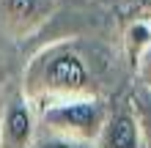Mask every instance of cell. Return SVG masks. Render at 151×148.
<instances>
[{"label":"cell","mask_w":151,"mask_h":148,"mask_svg":"<svg viewBox=\"0 0 151 148\" xmlns=\"http://www.w3.org/2000/svg\"><path fill=\"white\" fill-rule=\"evenodd\" d=\"M19 88L41 110L72 96H102V77L88 49L74 39H63L41 47L28 60Z\"/></svg>","instance_id":"cell-1"},{"label":"cell","mask_w":151,"mask_h":148,"mask_svg":"<svg viewBox=\"0 0 151 148\" xmlns=\"http://www.w3.org/2000/svg\"><path fill=\"white\" fill-rule=\"evenodd\" d=\"M107 112H110V104L104 96H72V99H60L41 107L39 124L41 129H50L55 134L96 143Z\"/></svg>","instance_id":"cell-2"},{"label":"cell","mask_w":151,"mask_h":148,"mask_svg":"<svg viewBox=\"0 0 151 148\" xmlns=\"http://www.w3.org/2000/svg\"><path fill=\"white\" fill-rule=\"evenodd\" d=\"M39 107L14 88L0 104V148H33L39 134Z\"/></svg>","instance_id":"cell-3"},{"label":"cell","mask_w":151,"mask_h":148,"mask_svg":"<svg viewBox=\"0 0 151 148\" xmlns=\"http://www.w3.org/2000/svg\"><path fill=\"white\" fill-rule=\"evenodd\" d=\"M58 11V0H0V33L25 41L47 25Z\"/></svg>","instance_id":"cell-4"},{"label":"cell","mask_w":151,"mask_h":148,"mask_svg":"<svg viewBox=\"0 0 151 148\" xmlns=\"http://www.w3.org/2000/svg\"><path fill=\"white\" fill-rule=\"evenodd\" d=\"M93 145L96 148H146L132 99H121L110 104V112L104 118V126Z\"/></svg>","instance_id":"cell-5"},{"label":"cell","mask_w":151,"mask_h":148,"mask_svg":"<svg viewBox=\"0 0 151 148\" xmlns=\"http://www.w3.org/2000/svg\"><path fill=\"white\" fill-rule=\"evenodd\" d=\"M132 99V107L137 112V121H140V132H143V143L151 148V88L148 85H135V91L129 93Z\"/></svg>","instance_id":"cell-6"},{"label":"cell","mask_w":151,"mask_h":148,"mask_svg":"<svg viewBox=\"0 0 151 148\" xmlns=\"http://www.w3.org/2000/svg\"><path fill=\"white\" fill-rule=\"evenodd\" d=\"M33 148H96V145L93 143H85V140L66 137V134H55V132H50V129H41L39 126V134H36Z\"/></svg>","instance_id":"cell-7"},{"label":"cell","mask_w":151,"mask_h":148,"mask_svg":"<svg viewBox=\"0 0 151 148\" xmlns=\"http://www.w3.org/2000/svg\"><path fill=\"white\" fill-rule=\"evenodd\" d=\"M135 71H137V82H140V85H148V88H151V39L143 44V49L137 52Z\"/></svg>","instance_id":"cell-8"},{"label":"cell","mask_w":151,"mask_h":148,"mask_svg":"<svg viewBox=\"0 0 151 148\" xmlns=\"http://www.w3.org/2000/svg\"><path fill=\"white\" fill-rule=\"evenodd\" d=\"M3 99H6V71L0 66V104H3Z\"/></svg>","instance_id":"cell-9"}]
</instances>
